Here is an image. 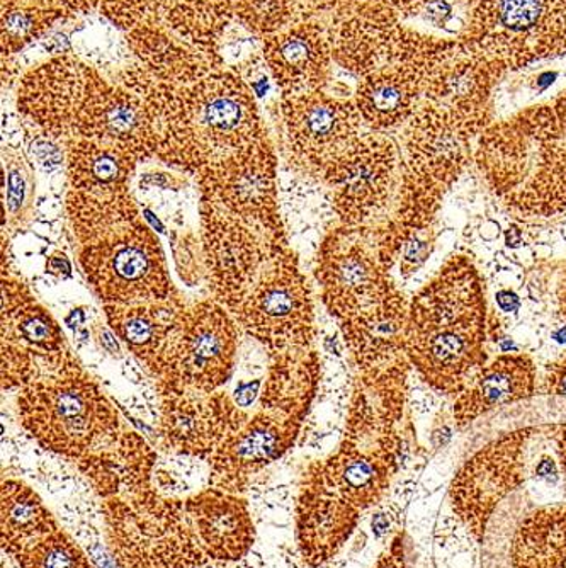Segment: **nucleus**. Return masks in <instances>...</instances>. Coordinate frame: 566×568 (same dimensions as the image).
Wrapping results in <instances>:
<instances>
[{"mask_svg": "<svg viewBox=\"0 0 566 568\" xmlns=\"http://www.w3.org/2000/svg\"><path fill=\"white\" fill-rule=\"evenodd\" d=\"M185 308L179 296L142 305H104L114 334L155 376Z\"/></svg>", "mask_w": 566, "mask_h": 568, "instance_id": "20", "label": "nucleus"}, {"mask_svg": "<svg viewBox=\"0 0 566 568\" xmlns=\"http://www.w3.org/2000/svg\"><path fill=\"white\" fill-rule=\"evenodd\" d=\"M296 2L294 0H235L233 12L245 28L254 33H280L296 21Z\"/></svg>", "mask_w": 566, "mask_h": 568, "instance_id": "26", "label": "nucleus"}, {"mask_svg": "<svg viewBox=\"0 0 566 568\" xmlns=\"http://www.w3.org/2000/svg\"><path fill=\"white\" fill-rule=\"evenodd\" d=\"M2 181H4V229L19 230L30 225L34 219L37 203V178L24 155L19 150L2 149Z\"/></svg>", "mask_w": 566, "mask_h": 568, "instance_id": "23", "label": "nucleus"}, {"mask_svg": "<svg viewBox=\"0 0 566 568\" xmlns=\"http://www.w3.org/2000/svg\"><path fill=\"white\" fill-rule=\"evenodd\" d=\"M287 161L294 171L322 181L327 169L360 139V110L323 89L283 95L281 101Z\"/></svg>", "mask_w": 566, "mask_h": 568, "instance_id": "12", "label": "nucleus"}, {"mask_svg": "<svg viewBox=\"0 0 566 568\" xmlns=\"http://www.w3.org/2000/svg\"><path fill=\"white\" fill-rule=\"evenodd\" d=\"M2 378L4 386H26L37 379L34 369L53 372L79 368L59 322L48 314L24 284H2Z\"/></svg>", "mask_w": 566, "mask_h": 568, "instance_id": "13", "label": "nucleus"}, {"mask_svg": "<svg viewBox=\"0 0 566 568\" xmlns=\"http://www.w3.org/2000/svg\"><path fill=\"white\" fill-rule=\"evenodd\" d=\"M415 84L396 72L373 73L357 88L356 106L364 123L385 130L407 120L414 110Z\"/></svg>", "mask_w": 566, "mask_h": 568, "instance_id": "21", "label": "nucleus"}, {"mask_svg": "<svg viewBox=\"0 0 566 568\" xmlns=\"http://www.w3.org/2000/svg\"><path fill=\"white\" fill-rule=\"evenodd\" d=\"M281 420L280 416L259 414L245 429L233 434L226 453L240 465H257L267 463L273 456L280 455L286 436L293 433V423Z\"/></svg>", "mask_w": 566, "mask_h": 568, "instance_id": "24", "label": "nucleus"}, {"mask_svg": "<svg viewBox=\"0 0 566 568\" xmlns=\"http://www.w3.org/2000/svg\"><path fill=\"white\" fill-rule=\"evenodd\" d=\"M89 70L79 60L62 57L28 73L18 92L22 118L40 132L59 140L70 139L73 120L84 98Z\"/></svg>", "mask_w": 566, "mask_h": 568, "instance_id": "17", "label": "nucleus"}, {"mask_svg": "<svg viewBox=\"0 0 566 568\" xmlns=\"http://www.w3.org/2000/svg\"><path fill=\"white\" fill-rule=\"evenodd\" d=\"M556 442H558L559 458H562L563 470L566 474V423L558 424V433H556Z\"/></svg>", "mask_w": 566, "mask_h": 568, "instance_id": "33", "label": "nucleus"}, {"mask_svg": "<svg viewBox=\"0 0 566 568\" xmlns=\"http://www.w3.org/2000/svg\"><path fill=\"white\" fill-rule=\"evenodd\" d=\"M229 312L252 339L271 353L312 346L315 337L312 290L287 242L277 245Z\"/></svg>", "mask_w": 566, "mask_h": 568, "instance_id": "6", "label": "nucleus"}, {"mask_svg": "<svg viewBox=\"0 0 566 568\" xmlns=\"http://www.w3.org/2000/svg\"><path fill=\"white\" fill-rule=\"evenodd\" d=\"M543 12V0H502L501 18L508 30L523 31L536 24Z\"/></svg>", "mask_w": 566, "mask_h": 568, "instance_id": "30", "label": "nucleus"}, {"mask_svg": "<svg viewBox=\"0 0 566 568\" xmlns=\"http://www.w3.org/2000/svg\"><path fill=\"white\" fill-rule=\"evenodd\" d=\"M566 89V53L548 57L516 70L501 82L497 101H511L514 110L536 108L537 102L555 98Z\"/></svg>", "mask_w": 566, "mask_h": 568, "instance_id": "22", "label": "nucleus"}, {"mask_svg": "<svg viewBox=\"0 0 566 568\" xmlns=\"http://www.w3.org/2000/svg\"><path fill=\"white\" fill-rule=\"evenodd\" d=\"M264 60L283 95L319 91L329 70V44L319 22L296 19L265 37Z\"/></svg>", "mask_w": 566, "mask_h": 568, "instance_id": "18", "label": "nucleus"}, {"mask_svg": "<svg viewBox=\"0 0 566 568\" xmlns=\"http://www.w3.org/2000/svg\"><path fill=\"white\" fill-rule=\"evenodd\" d=\"M396 169L395 146L373 133L342 153L322 179L342 225L364 226L386 209L396 187Z\"/></svg>", "mask_w": 566, "mask_h": 568, "instance_id": "15", "label": "nucleus"}, {"mask_svg": "<svg viewBox=\"0 0 566 568\" xmlns=\"http://www.w3.org/2000/svg\"><path fill=\"white\" fill-rule=\"evenodd\" d=\"M485 339L482 274L466 255H453L408 305V363L434 390L459 395L487 366Z\"/></svg>", "mask_w": 566, "mask_h": 568, "instance_id": "2", "label": "nucleus"}, {"mask_svg": "<svg viewBox=\"0 0 566 568\" xmlns=\"http://www.w3.org/2000/svg\"><path fill=\"white\" fill-rule=\"evenodd\" d=\"M542 390L545 394L553 395V397L565 398L566 400V354L562 359L546 368Z\"/></svg>", "mask_w": 566, "mask_h": 568, "instance_id": "31", "label": "nucleus"}, {"mask_svg": "<svg viewBox=\"0 0 566 568\" xmlns=\"http://www.w3.org/2000/svg\"><path fill=\"white\" fill-rule=\"evenodd\" d=\"M482 544L485 568H566V500L536 503L519 488L497 507Z\"/></svg>", "mask_w": 566, "mask_h": 568, "instance_id": "10", "label": "nucleus"}, {"mask_svg": "<svg viewBox=\"0 0 566 568\" xmlns=\"http://www.w3.org/2000/svg\"><path fill=\"white\" fill-rule=\"evenodd\" d=\"M175 0H102L101 9L114 24L134 30L139 26L160 24Z\"/></svg>", "mask_w": 566, "mask_h": 568, "instance_id": "28", "label": "nucleus"}, {"mask_svg": "<svg viewBox=\"0 0 566 568\" xmlns=\"http://www.w3.org/2000/svg\"><path fill=\"white\" fill-rule=\"evenodd\" d=\"M70 136L120 146L140 161L155 158V121L145 99L104 81L92 69Z\"/></svg>", "mask_w": 566, "mask_h": 568, "instance_id": "16", "label": "nucleus"}, {"mask_svg": "<svg viewBox=\"0 0 566 568\" xmlns=\"http://www.w3.org/2000/svg\"><path fill=\"white\" fill-rule=\"evenodd\" d=\"M556 424L502 434L457 471L449 500L457 518L482 544L497 507L524 485L537 481V463L555 437Z\"/></svg>", "mask_w": 566, "mask_h": 568, "instance_id": "5", "label": "nucleus"}, {"mask_svg": "<svg viewBox=\"0 0 566 568\" xmlns=\"http://www.w3.org/2000/svg\"><path fill=\"white\" fill-rule=\"evenodd\" d=\"M18 405L24 426L63 453L84 452L118 424L108 398L80 368L41 376L22 386Z\"/></svg>", "mask_w": 566, "mask_h": 568, "instance_id": "8", "label": "nucleus"}, {"mask_svg": "<svg viewBox=\"0 0 566 568\" xmlns=\"http://www.w3.org/2000/svg\"><path fill=\"white\" fill-rule=\"evenodd\" d=\"M315 277L323 303L338 322L373 308L396 290L380 261L377 232L366 225H342L323 241Z\"/></svg>", "mask_w": 566, "mask_h": 568, "instance_id": "11", "label": "nucleus"}, {"mask_svg": "<svg viewBox=\"0 0 566 568\" xmlns=\"http://www.w3.org/2000/svg\"><path fill=\"white\" fill-rule=\"evenodd\" d=\"M239 324L229 310L206 300L189 306L172 335L160 365V390L164 395L214 394L235 368Z\"/></svg>", "mask_w": 566, "mask_h": 568, "instance_id": "9", "label": "nucleus"}, {"mask_svg": "<svg viewBox=\"0 0 566 568\" xmlns=\"http://www.w3.org/2000/svg\"><path fill=\"white\" fill-rule=\"evenodd\" d=\"M62 267L63 270L70 271V264L69 261L65 260V255H63L62 260H60V255H53V257H51L50 273H60Z\"/></svg>", "mask_w": 566, "mask_h": 568, "instance_id": "35", "label": "nucleus"}, {"mask_svg": "<svg viewBox=\"0 0 566 568\" xmlns=\"http://www.w3.org/2000/svg\"><path fill=\"white\" fill-rule=\"evenodd\" d=\"M201 197L242 222L284 234L277 203V161L267 136L196 175Z\"/></svg>", "mask_w": 566, "mask_h": 568, "instance_id": "14", "label": "nucleus"}, {"mask_svg": "<svg viewBox=\"0 0 566 568\" xmlns=\"http://www.w3.org/2000/svg\"><path fill=\"white\" fill-rule=\"evenodd\" d=\"M200 528L208 545L214 548L239 544L244 536V529H240L239 509L229 504L204 509L200 516Z\"/></svg>", "mask_w": 566, "mask_h": 568, "instance_id": "29", "label": "nucleus"}, {"mask_svg": "<svg viewBox=\"0 0 566 568\" xmlns=\"http://www.w3.org/2000/svg\"><path fill=\"white\" fill-rule=\"evenodd\" d=\"M469 21V8L465 0H427L411 22L417 30L437 38L457 37Z\"/></svg>", "mask_w": 566, "mask_h": 568, "instance_id": "27", "label": "nucleus"}, {"mask_svg": "<svg viewBox=\"0 0 566 568\" xmlns=\"http://www.w3.org/2000/svg\"><path fill=\"white\" fill-rule=\"evenodd\" d=\"M536 392V366L529 356L508 354L485 366L457 395L454 420L459 429L475 423L483 414L526 400Z\"/></svg>", "mask_w": 566, "mask_h": 568, "instance_id": "19", "label": "nucleus"}, {"mask_svg": "<svg viewBox=\"0 0 566 568\" xmlns=\"http://www.w3.org/2000/svg\"><path fill=\"white\" fill-rule=\"evenodd\" d=\"M497 302L505 312H512V310H516L519 306V298L511 292L498 293Z\"/></svg>", "mask_w": 566, "mask_h": 568, "instance_id": "32", "label": "nucleus"}, {"mask_svg": "<svg viewBox=\"0 0 566 568\" xmlns=\"http://www.w3.org/2000/svg\"><path fill=\"white\" fill-rule=\"evenodd\" d=\"M79 263L104 305H142L179 296L164 248L140 219L82 245Z\"/></svg>", "mask_w": 566, "mask_h": 568, "instance_id": "7", "label": "nucleus"}, {"mask_svg": "<svg viewBox=\"0 0 566 568\" xmlns=\"http://www.w3.org/2000/svg\"><path fill=\"white\" fill-rule=\"evenodd\" d=\"M559 314L566 318V271L563 276L562 288H559Z\"/></svg>", "mask_w": 566, "mask_h": 568, "instance_id": "36", "label": "nucleus"}, {"mask_svg": "<svg viewBox=\"0 0 566 568\" xmlns=\"http://www.w3.org/2000/svg\"><path fill=\"white\" fill-rule=\"evenodd\" d=\"M142 98L155 121V158L189 175L267 136L251 89L232 72H210L185 85L150 77Z\"/></svg>", "mask_w": 566, "mask_h": 568, "instance_id": "1", "label": "nucleus"}, {"mask_svg": "<svg viewBox=\"0 0 566 568\" xmlns=\"http://www.w3.org/2000/svg\"><path fill=\"white\" fill-rule=\"evenodd\" d=\"M63 12L43 6L28 4L16 0L14 8H9L2 16V38L6 51L22 50L26 44L37 40L51 22L62 18Z\"/></svg>", "mask_w": 566, "mask_h": 568, "instance_id": "25", "label": "nucleus"}, {"mask_svg": "<svg viewBox=\"0 0 566 568\" xmlns=\"http://www.w3.org/2000/svg\"><path fill=\"white\" fill-rule=\"evenodd\" d=\"M65 149L67 215L80 247L140 219L130 191L134 153L80 136L67 139Z\"/></svg>", "mask_w": 566, "mask_h": 568, "instance_id": "4", "label": "nucleus"}, {"mask_svg": "<svg viewBox=\"0 0 566 568\" xmlns=\"http://www.w3.org/2000/svg\"><path fill=\"white\" fill-rule=\"evenodd\" d=\"M388 519L383 516V514H377L373 519V529L377 536H382L383 532L388 531Z\"/></svg>", "mask_w": 566, "mask_h": 568, "instance_id": "34", "label": "nucleus"}, {"mask_svg": "<svg viewBox=\"0 0 566 568\" xmlns=\"http://www.w3.org/2000/svg\"><path fill=\"white\" fill-rule=\"evenodd\" d=\"M501 124L479 143L476 164L495 196L524 216L566 210V121L537 113Z\"/></svg>", "mask_w": 566, "mask_h": 568, "instance_id": "3", "label": "nucleus"}]
</instances>
